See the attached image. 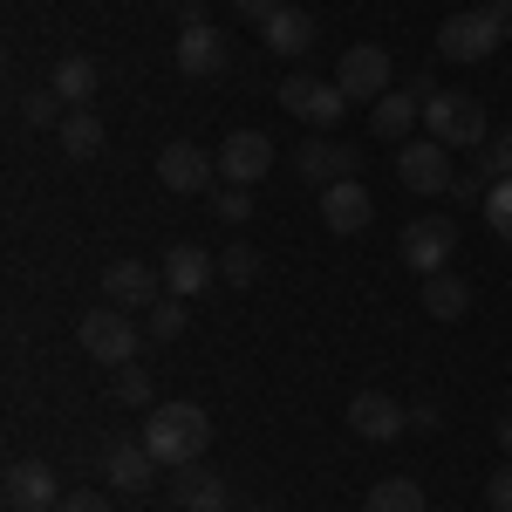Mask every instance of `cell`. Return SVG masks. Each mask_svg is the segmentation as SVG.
Wrapping results in <instances>:
<instances>
[{"label":"cell","mask_w":512,"mask_h":512,"mask_svg":"<svg viewBox=\"0 0 512 512\" xmlns=\"http://www.w3.org/2000/svg\"><path fill=\"white\" fill-rule=\"evenodd\" d=\"M205 444H212V417L198 410V403H151V424H144V451L171 465V472H185L205 458Z\"/></svg>","instance_id":"obj_1"},{"label":"cell","mask_w":512,"mask_h":512,"mask_svg":"<svg viewBox=\"0 0 512 512\" xmlns=\"http://www.w3.org/2000/svg\"><path fill=\"white\" fill-rule=\"evenodd\" d=\"M424 123H431V137L444 151H485V137H492L478 96H465V89H437L431 103H424Z\"/></svg>","instance_id":"obj_2"},{"label":"cell","mask_w":512,"mask_h":512,"mask_svg":"<svg viewBox=\"0 0 512 512\" xmlns=\"http://www.w3.org/2000/svg\"><path fill=\"white\" fill-rule=\"evenodd\" d=\"M499 41H506V14L485 0V7H465V14H451V21L437 28V55H444V62H485Z\"/></svg>","instance_id":"obj_3"},{"label":"cell","mask_w":512,"mask_h":512,"mask_svg":"<svg viewBox=\"0 0 512 512\" xmlns=\"http://www.w3.org/2000/svg\"><path fill=\"white\" fill-rule=\"evenodd\" d=\"M76 342L96 355V362H117V369H123V362L137 355V342H144V328L123 315V308H110V301H103V308H89V315L76 321Z\"/></svg>","instance_id":"obj_4"},{"label":"cell","mask_w":512,"mask_h":512,"mask_svg":"<svg viewBox=\"0 0 512 512\" xmlns=\"http://www.w3.org/2000/svg\"><path fill=\"white\" fill-rule=\"evenodd\" d=\"M164 294V267H151V260H110L103 267V301L110 308H123V315H144V308H158Z\"/></svg>","instance_id":"obj_5"},{"label":"cell","mask_w":512,"mask_h":512,"mask_svg":"<svg viewBox=\"0 0 512 512\" xmlns=\"http://www.w3.org/2000/svg\"><path fill=\"white\" fill-rule=\"evenodd\" d=\"M390 48H376V41H355L349 55L335 62V89L349 96V103H369V96H390Z\"/></svg>","instance_id":"obj_6"},{"label":"cell","mask_w":512,"mask_h":512,"mask_svg":"<svg viewBox=\"0 0 512 512\" xmlns=\"http://www.w3.org/2000/svg\"><path fill=\"white\" fill-rule=\"evenodd\" d=\"M280 110H287V117H301L308 130H328V123H342V117H349V96H342L335 82L287 76V82H280Z\"/></svg>","instance_id":"obj_7"},{"label":"cell","mask_w":512,"mask_h":512,"mask_svg":"<svg viewBox=\"0 0 512 512\" xmlns=\"http://www.w3.org/2000/svg\"><path fill=\"white\" fill-rule=\"evenodd\" d=\"M437 96V82L431 76H417L410 89H390V96H376L369 103V130L383 137V144H410V123L424 117V103Z\"/></svg>","instance_id":"obj_8"},{"label":"cell","mask_w":512,"mask_h":512,"mask_svg":"<svg viewBox=\"0 0 512 512\" xmlns=\"http://www.w3.org/2000/svg\"><path fill=\"white\" fill-rule=\"evenodd\" d=\"M396 178H403L417 198H437V192H451L458 171H451V151H444L437 137H410V144L396 151Z\"/></svg>","instance_id":"obj_9"},{"label":"cell","mask_w":512,"mask_h":512,"mask_svg":"<svg viewBox=\"0 0 512 512\" xmlns=\"http://www.w3.org/2000/svg\"><path fill=\"white\" fill-rule=\"evenodd\" d=\"M458 253V226L444 219V212H431V219H410L403 226V260L417 267V280H431L444 274V260Z\"/></svg>","instance_id":"obj_10"},{"label":"cell","mask_w":512,"mask_h":512,"mask_svg":"<svg viewBox=\"0 0 512 512\" xmlns=\"http://www.w3.org/2000/svg\"><path fill=\"white\" fill-rule=\"evenodd\" d=\"M294 171H301L315 192H328V185H342V178H362V151H355V144H335V137H308V144L294 151Z\"/></svg>","instance_id":"obj_11"},{"label":"cell","mask_w":512,"mask_h":512,"mask_svg":"<svg viewBox=\"0 0 512 512\" xmlns=\"http://www.w3.org/2000/svg\"><path fill=\"white\" fill-rule=\"evenodd\" d=\"M158 178H164V192H212L219 185V151H205V144H164Z\"/></svg>","instance_id":"obj_12"},{"label":"cell","mask_w":512,"mask_h":512,"mask_svg":"<svg viewBox=\"0 0 512 512\" xmlns=\"http://www.w3.org/2000/svg\"><path fill=\"white\" fill-rule=\"evenodd\" d=\"M267 164H274V144H267V130H233L226 144H219V178L226 185H260L267 178Z\"/></svg>","instance_id":"obj_13"},{"label":"cell","mask_w":512,"mask_h":512,"mask_svg":"<svg viewBox=\"0 0 512 512\" xmlns=\"http://www.w3.org/2000/svg\"><path fill=\"white\" fill-rule=\"evenodd\" d=\"M7 512H55L62 506V485H55V472L41 465V458H21V465H7Z\"/></svg>","instance_id":"obj_14"},{"label":"cell","mask_w":512,"mask_h":512,"mask_svg":"<svg viewBox=\"0 0 512 512\" xmlns=\"http://www.w3.org/2000/svg\"><path fill=\"white\" fill-rule=\"evenodd\" d=\"M321 219H328V233H362L376 219V198H369L362 178H342V185L321 192Z\"/></svg>","instance_id":"obj_15"},{"label":"cell","mask_w":512,"mask_h":512,"mask_svg":"<svg viewBox=\"0 0 512 512\" xmlns=\"http://www.w3.org/2000/svg\"><path fill=\"white\" fill-rule=\"evenodd\" d=\"M403 424H410V417H403V403H396V396H383V390H362L349 403V431L369 437V444H390Z\"/></svg>","instance_id":"obj_16"},{"label":"cell","mask_w":512,"mask_h":512,"mask_svg":"<svg viewBox=\"0 0 512 512\" xmlns=\"http://www.w3.org/2000/svg\"><path fill=\"white\" fill-rule=\"evenodd\" d=\"M171 55H178V69L192 82H205V76L226 69V35H219L212 21H205V28H178V48H171Z\"/></svg>","instance_id":"obj_17"},{"label":"cell","mask_w":512,"mask_h":512,"mask_svg":"<svg viewBox=\"0 0 512 512\" xmlns=\"http://www.w3.org/2000/svg\"><path fill=\"white\" fill-rule=\"evenodd\" d=\"M151 472H158V458L144 451V437H117V444L103 451V478H110L117 492H144Z\"/></svg>","instance_id":"obj_18"},{"label":"cell","mask_w":512,"mask_h":512,"mask_svg":"<svg viewBox=\"0 0 512 512\" xmlns=\"http://www.w3.org/2000/svg\"><path fill=\"white\" fill-rule=\"evenodd\" d=\"M260 41H267L274 55L294 62V55H308V48H315V14H308V7H280L274 21H260Z\"/></svg>","instance_id":"obj_19"},{"label":"cell","mask_w":512,"mask_h":512,"mask_svg":"<svg viewBox=\"0 0 512 512\" xmlns=\"http://www.w3.org/2000/svg\"><path fill=\"white\" fill-rule=\"evenodd\" d=\"M158 267H164V287H171V294H198V287L212 280V267H219V253H205V246H171Z\"/></svg>","instance_id":"obj_20"},{"label":"cell","mask_w":512,"mask_h":512,"mask_svg":"<svg viewBox=\"0 0 512 512\" xmlns=\"http://www.w3.org/2000/svg\"><path fill=\"white\" fill-rule=\"evenodd\" d=\"M171 499H178L185 512H226V499H233V492H226V478H219V472L185 465V472H178V485H171Z\"/></svg>","instance_id":"obj_21"},{"label":"cell","mask_w":512,"mask_h":512,"mask_svg":"<svg viewBox=\"0 0 512 512\" xmlns=\"http://www.w3.org/2000/svg\"><path fill=\"white\" fill-rule=\"evenodd\" d=\"M96 62H89V55H62V62H55V76H48V89H55V96H62V103H69V110H89V103H96Z\"/></svg>","instance_id":"obj_22"},{"label":"cell","mask_w":512,"mask_h":512,"mask_svg":"<svg viewBox=\"0 0 512 512\" xmlns=\"http://www.w3.org/2000/svg\"><path fill=\"white\" fill-rule=\"evenodd\" d=\"M465 308H472V287H465L458 274H431L424 280V315L431 321H458Z\"/></svg>","instance_id":"obj_23"},{"label":"cell","mask_w":512,"mask_h":512,"mask_svg":"<svg viewBox=\"0 0 512 512\" xmlns=\"http://www.w3.org/2000/svg\"><path fill=\"white\" fill-rule=\"evenodd\" d=\"M55 137H62L69 158H96V151H103V117H96V110H69Z\"/></svg>","instance_id":"obj_24"},{"label":"cell","mask_w":512,"mask_h":512,"mask_svg":"<svg viewBox=\"0 0 512 512\" xmlns=\"http://www.w3.org/2000/svg\"><path fill=\"white\" fill-rule=\"evenodd\" d=\"M362 512H424V485L417 478H376Z\"/></svg>","instance_id":"obj_25"},{"label":"cell","mask_w":512,"mask_h":512,"mask_svg":"<svg viewBox=\"0 0 512 512\" xmlns=\"http://www.w3.org/2000/svg\"><path fill=\"white\" fill-rule=\"evenodd\" d=\"M21 117L35 123V130H62V117H69V103H62L55 89H28V96H21Z\"/></svg>","instance_id":"obj_26"},{"label":"cell","mask_w":512,"mask_h":512,"mask_svg":"<svg viewBox=\"0 0 512 512\" xmlns=\"http://www.w3.org/2000/svg\"><path fill=\"white\" fill-rule=\"evenodd\" d=\"M144 328H151V342H178V335H185V294H164L158 308H144Z\"/></svg>","instance_id":"obj_27"},{"label":"cell","mask_w":512,"mask_h":512,"mask_svg":"<svg viewBox=\"0 0 512 512\" xmlns=\"http://www.w3.org/2000/svg\"><path fill=\"white\" fill-rule=\"evenodd\" d=\"M205 205H212L226 226H246V219H253V192H246V185H212V198H205Z\"/></svg>","instance_id":"obj_28"},{"label":"cell","mask_w":512,"mask_h":512,"mask_svg":"<svg viewBox=\"0 0 512 512\" xmlns=\"http://www.w3.org/2000/svg\"><path fill=\"white\" fill-rule=\"evenodd\" d=\"M219 274L233 280V287H253V280H260V253H253L246 239H233V246L219 253Z\"/></svg>","instance_id":"obj_29"},{"label":"cell","mask_w":512,"mask_h":512,"mask_svg":"<svg viewBox=\"0 0 512 512\" xmlns=\"http://www.w3.org/2000/svg\"><path fill=\"white\" fill-rule=\"evenodd\" d=\"M478 171L499 185V178H512V130H492L485 137V151H478Z\"/></svg>","instance_id":"obj_30"},{"label":"cell","mask_w":512,"mask_h":512,"mask_svg":"<svg viewBox=\"0 0 512 512\" xmlns=\"http://www.w3.org/2000/svg\"><path fill=\"white\" fill-rule=\"evenodd\" d=\"M485 226L499 239H512V178H499V185L485 192Z\"/></svg>","instance_id":"obj_31"},{"label":"cell","mask_w":512,"mask_h":512,"mask_svg":"<svg viewBox=\"0 0 512 512\" xmlns=\"http://www.w3.org/2000/svg\"><path fill=\"white\" fill-rule=\"evenodd\" d=\"M117 403L144 410V403H151V376H144V369H123V376H117Z\"/></svg>","instance_id":"obj_32"},{"label":"cell","mask_w":512,"mask_h":512,"mask_svg":"<svg viewBox=\"0 0 512 512\" xmlns=\"http://www.w3.org/2000/svg\"><path fill=\"white\" fill-rule=\"evenodd\" d=\"M485 506H492V512H512V458L485 478Z\"/></svg>","instance_id":"obj_33"},{"label":"cell","mask_w":512,"mask_h":512,"mask_svg":"<svg viewBox=\"0 0 512 512\" xmlns=\"http://www.w3.org/2000/svg\"><path fill=\"white\" fill-rule=\"evenodd\" d=\"M55 512H110V499H103V492H62Z\"/></svg>","instance_id":"obj_34"},{"label":"cell","mask_w":512,"mask_h":512,"mask_svg":"<svg viewBox=\"0 0 512 512\" xmlns=\"http://www.w3.org/2000/svg\"><path fill=\"white\" fill-rule=\"evenodd\" d=\"M239 14H246V21H274L280 7H287V0H233Z\"/></svg>","instance_id":"obj_35"},{"label":"cell","mask_w":512,"mask_h":512,"mask_svg":"<svg viewBox=\"0 0 512 512\" xmlns=\"http://www.w3.org/2000/svg\"><path fill=\"white\" fill-rule=\"evenodd\" d=\"M178 21L185 28H205V0H178Z\"/></svg>","instance_id":"obj_36"},{"label":"cell","mask_w":512,"mask_h":512,"mask_svg":"<svg viewBox=\"0 0 512 512\" xmlns=\"http://www.w3.org/2000/svg\"><path fill=\"white\" fill-rule=\"evenodd\" d=\"M499 451H506V458H512V410H506V417H499Z\"/></svg>","instance_id":"obj_37"},{"label":"cell","mask_w":512,"mask_h":512,"mask_svg":"<svg viewBox=\"0 0 512 512\" xmlns=\"http://www.w3.org/2000/svg\"><path fill=\"white\" fill-rule=\"evenodd\" d=\"M246 512H267V506H246Z\"/></svg>","instance_id":"obj_38"},{"label":"cell","mask_w":512,"mask_h":512,"mask_svg":"<svg viewBox=\"0 0 512 512\" xmlns=\"http://www.w3.org/2000/svg\"><path fill=\"white\" fill-rule=\"evenodd\" d=\"M506 48H512V28H506Z\"/></svg>","instance_id":"obj_39"}]
</instances>
